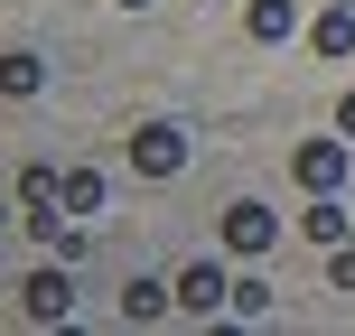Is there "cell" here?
Listing matches in <instances>:
<instances>
[{"label":"cell","instance_id":"obj_1","mask_svg":"<svg viewBox=\"0 0 355 336\" xmlns=\"http://www.w3.org/2000/svg\"><path fill=\"white\" fill-rule=\"evenodd\" d=\"M19 308H28L37 327H66V318H75V271H66V262L47 252V262H37L28 281H19Z\"/></svg>","mask_w":355,"mask_h":336},{"label":"cell","instance_id":"obj_2","mask_svg":"<svg viewBox=\"0 0 355 336\" xmlns=\"http://www.w3.org/2000/svg\"><path fill=\"white\" fill-rule=\"evenodd\" d=\"M122 159H131V177H178V168H187V131H178V122H141L122 141Z\"/></svg>","mask_w":355,"mask_h":336},{"label":"cell","instance_id":"obj_3","mask_svg":"<svg viewBox=\"0 0 355 336\" xmlns=\"http://www.w3.org/2000/svg\"><path fill=\"white\" fill-rule=\"evenodd\" d=\"M346 168H355V141H300V150H290V177H300L309 196H337Z\"/></svg>","mask_w":355,"mask_h":336},{"label":"cell","instance_id":"obj_4","mask_svg":"<svg viewBox=\"0 0 355 336\" xmlns=\"http://www.w3.org/2000/svg\"><path fill=\"white\" fill-rule=\"evenodd\" d=\"M215 224H225V252H243V262H252V252H271V243H281V215H271L262 196H234V206L215 215Z\"/></svg>","mask_w":355,"mask_h":336},{"label":"cell","instance_id":"obj_5","mask_svg":"<svg viewBox=\"0 0 355 336\" xmlns=\"http://www.w3.org/2000/svg\"><path fill=\"white\" fill-rule=\"evenodd\" d=\"M178 308H187V318H225V308H234L225 262H187V271H178Z\"/></svg>","mask_w":355,"mask_h":336},{"label":"cell","instance_id":"obj_6","mask_svg":"<svg viewBox=\"0 0 355 336\" xmlns=\"http://www.w3.org/2000/svg\"><path fill=\"white\" fill-rule=\"evenodd\" d=\"M168 308H178V281H150V271H141V281L122 290V318H131V327H150V318H168Z\"/></svg>","mask_w":355,"mask_h":336},{"label":"cell","instance_id":"obj_7","mask_svg":"<svg viewBox=\"0 0 355 336\" xmlns=\"http://www.w3.org/2000/svg\"><path fill=\"white\" fill-rule=\"evenodd\" d=\"M243 28L262 37V47H281V37H300V0H252V10H243Z\"/></svg>","mask_w":355,"mask_h":336},{"label":"cell","instance_id":"obj_8","mask_svg":"<svg viewBox=\"0 0 355 336\" xmlns=\"http://www.w3.org/2000/svg\"><path fill=\"white\" fill-rule=\"evenodd\" d=\"M37 85H47V56H37V47H10V56H0V94H10V103H28Z\"/></svg>","mask_w":355,"mask_h":336},{"label":"cell","instance_id":"obj_9","mask_svg":"<svg viewBox=\"0 0 355 336\" xmlns=\"http://www.w3.org/2000/svg\"><path fill=\"white\" fill-rule=\"evenodd\" d=\"M300 233H309V243H355V215L337 206V196H309V215H300Z\"/></svg>","mask_w":355,"mask_h":336},{"label":"cell","instance_id":"obj_10","mask_svg":"<svg viewBox=\"0 0 355 336\" xmlns=\"http://www.w3.org/2000/svg\"><path fill=\"white\" fill-rule=\"evenodd\" d=\"M66 206V168H19V215H47Z\"/></svg>","mask_w":355,"mask_h":336},{"label":"cell","instance_id":"obj_11","mask_svg":"<svg viewBox=\"0 0 355 336\" xmlns=\"http://www.w3.org/2000/svg\"><path fill=\"white\" fill-rule=\"evenodd\" d=\"M309 47L318 56H355V10H318L309 19Z\"/></svg>","mask_w":355,"mask_h":336},{"label":"cell","instance_id":"obj_12","mask_svg":"<svg viewBox=\"0 0 355 336\" xmlns=\"http://www.w3.org/2000/svg\"><path fill=\"white\" fill-rule=\"evenodd\" d=\"M66 215H103V168H66Z\"/></svg>","mask_w":355,"mask_h":336},{"label":"cell","instance_id":"obj_13","mask_svg":"<svg viewBox=\"0 0 355 336\" xmlns=\"http://www.w3.org/2000/svg\"><path fill=\"white\" fill-rule=\"evenodd\" d=\"M234 318H271V281H262V271L234 281Z\"/></svg>","mask_w":355,"mask_h":336},{"label":"cell","instance_id":"obj_14","mask_svg":"<svg viewBox=\"0 0 355 336\" xmlns=\"http://www.w3.org/2000/svg\"><path fill=\"white\" fill-rule=\"evenodd\" d=\"M337 290H355V243H337Z\"/></svg>","mask_w":355,"mask_h":336},{"label":"cell","instance_id":"obj_15","mask_svg":"<svg viewBox=\"0 0 355 336\" xmlns=\"http://www.w3.org/2000/svg\"><path fill=\"white\" fill-rule=\"evenodd\" d=\"M337 131H346V141H355V94H337Z\"/></svg>","mask_w":355,"mask_h":336},{"label":"cell","instance_id":"obj_16","mask_svg":"<svg viewBox=\"0 0 355 336\" xmlns=\"http://www.w3.org/2000/svg\"><path fill=\"white\" fill-rule=\"evenodd\" d=\"M10 215H19V187H10V196H0V224H10Z\"/></svg>","mask_w":355,"mask_h":336},{"label":"cell","instance_id":"obj_17","mask_svg":"<svg viewBox=\"0 0 355 336\" xmlns=\"http://www.w3.org/2000/svg\"><path fill=\"white\" fill-rule=\"evenodd\" d=\"M122 10H150V0H122Z\"/></svg>","mask_w":355,"mask_h":336}]
</instances>
